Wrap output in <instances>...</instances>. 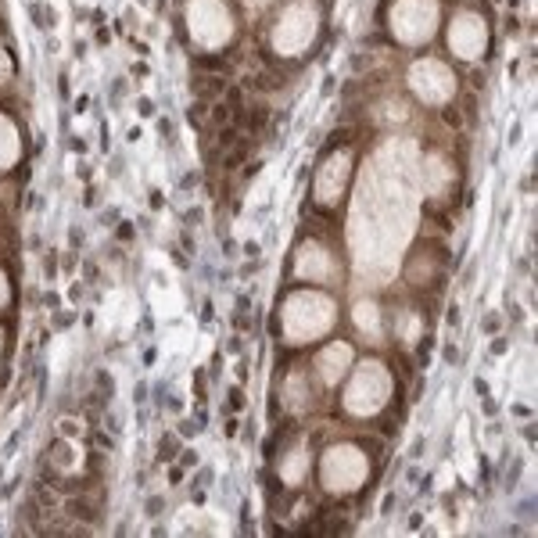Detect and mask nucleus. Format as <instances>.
<instances>
[{
  "label": "nucleus",
  "mask_w": 538,
  "mask_h": 538,
  "mask_svg": "<svg viewBox=\"0 0 538 538\" xmlns=\"http://www.w3.org/2000/svg\"><path fill=\"white\" fill-rule=\"evenodd\" d=\"M222 86H226V83H222L219 76H205V79H194V90H198L201 97H215V94H219Z\"/></svg>",
  "instance_id": "1"
},
{
  "label": "nucleus",
  "mask_w": 538,
  "mask_h": 538,
  "mask_svg": "<svg viewBox=\"0 0 538 538\" xmlns=\"http://www.w3.org/2000/svg\"><path fill=\"white\" fill-rule=\"evenodd\" d=\"M65 510H68L72 517H76V520H94V517H97V510H94L90 502H83V499H68V506H65Z\"/></svg>",
  "instance_id": "2"
},
{
  "label": "nucleus",
  "mask_w": 538,
  "mask_h": 538,
  "mask_svg": "<svg viewBox=\"0 0 538 538\" xmlns=\"http://www.w3.org/2000/svg\"><path fill=\"white\" fill-rule=\"evenodd\" d=\"M94 391L101 395V398H111L115 395V384H111V377H108V370H97V387Z\"/></svg>",
  "instance_id": "3"
},
{
  "label": "nucleus",
  "mask_w": 538,
  "mask_h": 538,
  "mask_svg": "<svg viewBox=\"0 0 538 538\" xmlns=\"http://www.w3.org/2000/svg\"><path fill=\"white\" fill-rule=\"evenodd\" d=\"M244 409V391L241 387H230L226 391V413H241Z\"/></svg>",
  "instance_id": "4"
},
{
  "label": "nucleus",
  "mask_w": 538,
  "mask_h": 538,
  "mask_svg": "<svg viewBox=\"0 0 538 538\" xmlns=\"http://www.w3.org/2000/svg\"><path fill=\"white\" fill-rule=\"evenodd\" d=\"M205 115H208V104L201 101V104H194V108H190V122H194V126H201V122H205Z\"/></svg>",
  "instance_id": "5"
},
{
  "label": "nucleus",
  "mask_w": 538,
  "mask_h": 538,
  "mask_svg": "<svg viewBox=\"0 0 538 538\" xmlns=\"http://www.w3.org/2000/svg\"><path fill=\"white\" fill-rule=\"evenodd\" d=\"M57 430H61V434H68V438H76V434H79V424H72V420H61V424H57Z\"/></svg>",
  "instance_id": "6"
},
{
  "label": "nucleus",
  "mask_w": 538,
  "mask_h": 538,
  "mask_svg": "<svg viewBox=\"0 0 538 538\" xmlns=\"http://www.w3.org/2000/svg\"><path fill=\"white\" fill-rule=\"evenodd\" d=\"M226 118H230V108H215V111H212V122H215V126H222Z\"/></svg>",
  "instance_id": "7"
},
{
  "label": "nucleus",
  "mask_w": 538,
  "mask_h": 538,
  "mask_svg": "<svg viewBox=\"0 0 538 538\" xmlns=\"http://www.w3.org/2000/svg\"><path fill=\"white\" fill-rule=\"evenodd\" d=\"M481 409H484V416H495V413H499V406H495L488 395H484V402H481Z\"/></svg>",
  "instance_id": "8"
},
{
  "label": "nucleus",
  "mask_w": 538,
  "mask_h": 538,
  "mask_svg": "<svg viewBox=\"0 0 538 538\" xmlns=\"http://www.w3.org/2000/svg\"><path fill=\"white\" fill-rule=\"evenodd\" d=\"M68 323H72V312H61V316H57V320H54V326H57V330H65V326H68Z\"/></svg>",
  "instance_id": "9"
},
{
  "label": "nucleus",
  "mask_w": 538,
  "mask_h": 538,
  "mask_svg": "<svg viewBox=\"0 0 538 538\" xmlns=\"http://www.w3.org/2000/svg\"><path fill=\"white\" fill-rule=\"evenodd\" d=\"M237 427H241L237 420H226V430H222V434H226V438H237Z\"/></svg>",
  "instance_id": "10"
},
{
  "label": "nucleus",
  "mask_w": 538,
  "mask_h": 538,
  "mask_svg": "<svg viewBox=\"0 0 538 538\" xmlns=\"http://www.w3.org/2000/svg\"><path fill=\"white\" fill-rule=\"evenodd\" d=\"M118 237H122V241H129V237H133V226H129V222H122V226H118Z\"/></svg>",
  "instance_id": "11"
},
{
  "label": "nucleus",
  "mask_w": 538,
  "mask_h": 538,
  "mask_svg": "<svg viewBox=\"0 0 538 538\" xmlns=\"http://www.w3.org/2000/svg\"><path fill=\"white\" fill-rule=\"evenodd\" d=\"M198 463V452H183V467H194Z\"/></svg>",
  "instance_id": "12"
}]
</instances>
